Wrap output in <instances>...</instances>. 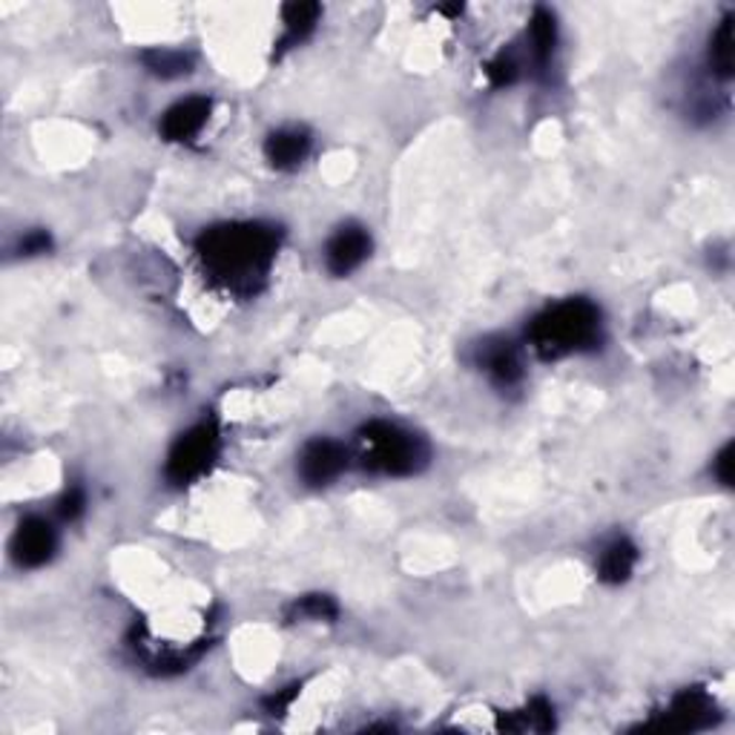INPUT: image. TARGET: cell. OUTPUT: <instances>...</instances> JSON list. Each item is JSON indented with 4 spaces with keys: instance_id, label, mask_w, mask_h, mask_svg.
Listing matches in <instances>:
<instances>
[{
    "instance_id": "obj_1",
    "label": "cell",
    "mask_w": 735,
    "mask_h": 735,
    "mask_svg": "<svg viewBox=\"0 0 735 735\" xmlns=\"http://www.w3.org/2000/svg\"><path fill=\"white\" fill-rule=\"evenodd\" d=\"M279 238L265 224H221L210 228L198 238V259L219 285L228 291H256L268 276Z\"/></svg>"
},
{
    "instance_id": "obj_2",
    "label": "cell",
    "mask_w": 735,
    "mask_h": 735,
    "mask_svg": "<svg viewBox=\"0 0 735 735\" xmlns=\"http://www.w3.org/2000/svg\"><path fill=\"white\" fill-rule=\"evenodd\" d=\"M529 339L543 360L592 348L601 339V311L589 299H566L531 322Z\"/></svg>"
},
{
    "instance_id": "obj_3",
    "label": "cell",
    "mask_w": 735,
    "mask_h": 735,
    "mask_svg": "<svg viewBox=\"0 0 735 735\" xmlns=\"http://www.w3.org/2000/svg\"><path fill=\"white\" fill-rule=\"evenodd\" d=\"M362 460L365 468L391 477H405L425 466L428 449L417 434L405 431L400 425L391 423H368L360 431Z\"/></svg>"
},
{
    "instance_id": "obj_4",
    "label": "cell",
    "mask_w": 735,
    "mask_h": 735,
    "mask_svg": "<svg viewBox=\"0 0 735 735\" xmlns=\"http://www.w3.org/2000/svg\"><path fill=\"white\" fill-rule=\"evenodd\" d=\"M216 454H219V431H216V425H193L172 446L170 460H167V477H170V482L188 486V482L198 480L212 466Z\"/></svg>"
},
{
    "instance_id": "obj_5",
    "label": "cell",
    "mask_w": 735,
    "mask_h": 735,
    "mask_svg": "<svg viewBox=\"0 0 735 735\" xmlns=\"http://www.w3.org/2000/svg\"><path fill=\"white\" fill-rule=\"evenodd\" d=\"M55 552V531L43 517H26L12 538V557L17 566L35 569L43 566Z\"/></svg>"
},
{
    "instance_id": "obj_6",
    "label": "cell",
    "mask_w": 735,
    "mask_h": 735,
    "mask_svg": "<svg viewBox=\"0 0 735 735\" xmlns=\"http://www.w3.org/2000/svg\"><path fill=\"white\" fill-rule=\"evenodd\" d=\"M348 466V451L336 440H313L302 449L299 474L308 486H327Z\"/></svg>"
},
{
    "instance_id": "obj_7",
    "label": "cell",
    "mask_w": 735,
    "mask_h": 735,
    "mask_svg": "<svg viewBox=\"0 0 735 735\" xmlns=\"http://www.w3.org/2000/svg\"><path fill=\"white\" fill-rule=\"evenodd\" d=\"M371 254V236L365 233V228H357V224H348L336 233L331 242H327L325 262L327 270L334 276H348L351 270L360 268L362 262Z\"/></svg>"
},
{
    "instance_id": "obj_8",
    "label": "cell",
    "mask_w": 735,
    "mask_h": 735,
    "mask_svg": "<svg viewBox=\"0 0 735 735\" xmlns=\"http://www.w3.org/2000/svg\"><path fill=\"white\" fill-rule=\"evenodd\" d=\"M210 118V101L202 95L184 99L172 104L162 118V136L167 141H188L193 139Z\"/></svg>"
},
{
    "instance_id": "obj_9",
    "label": "cell",
    "mask_w": 735,
    "mask_h": 735,
    "mask_svg": "<svg viewBox=\"0 0 735 735\" xmlns=\"http://www.w3.org/2000/svg\"><path fill=\"white\" fill-rule=\"evenodd\" d=\"M480 365L486 368V374L494 379L498 385H517L524 379V365H520V357H517L515 345L512 343H486L477 353Z\"/></svg>"
},
{
    "instance_id": "obj_10",
    "label": "cell",
    "mask_w": 735,
    "mask_h": 735,
    "mask_svg": "<svg viewBox=\"0 0 735 735\" xmlns=\"http://www.w3.org/2000/svg\"><path fill=\"white\" fill-rule=\"evenodd\" d=\"M710 712H712V704L707 695L698 693V689H686V693H681L679 698L670 704V710L663 712L661 727L695 730L710 721Z\"/></svg>"
},
{
    "instance_id": "obj_11",
    "label": "cell",
    "mask_w": 735,
    "mask_h": 735,
    "mask_svg": "<svg viewBox=\"0 0 735 735\" xmlns=\"http://www.w3.org/2000/svg\"><path fill=\"white\" fill-rule=\"evenodd\" d=\"M311 139L305 130H279L265 141V156L276 170H294L305 162Z\"/></svg>"
},
{
    "instance_id": "obj_12",
    "label": "cell",
    "mask_w": 735,
    "mask_h": 735,
    "mask_svg": "<svg viewBox=\"0 0 735 735\" xmlns=\"http://www.w3.org/2000/svg\"><path fill=\"white\" fill-rule=\"evenodd\" d=\"M637 564V549L632 546L630 540H615L612 546L604 549L601 555V564H597V575L606 583H623L630 578L632 569Z\"/></svg>"
},
{
    "instance_id": "obj_13",
    "label": "cell",
    "mask_w": 735,
    "mask_h": 735,
    "mask_svg": "<svg viewBox=\"0 0 735 735\" xmlns=\"http://www.w3.org/2000/svg\"><path fill=\"white\" fill-rule=\"evenodd\" d=\"M529 41L531 52L538 57V64H546L557 47V24L552 12H546V9H538V12H534V17H531L529 24Z\"/></svg>"
},
{
    "instance_id": "obj_14",
    "label": "cell",
    "mask_w": 735,
    "mask_h": 735,
    "mask_svg": "<svg viewBox=\"0 0 735 735\" xmlns=\"http://www.w3.org/2000/svg\"><path fill=\"white\" fill-rule=\"evenodd\" d=\"M710 66L719 78L733 75V21H721L710 41Z\"/></svg>"
},
{
    "instance_id": "obj_15",
    "label": "cell",
    "mask_w": 735,
    "mask_h": 735,
    "mask_svg": "<svg viewBox=\"0 0 735 735\" xmlns=\"http://www.w3.org/2000/svg\"><path fill=\"white\" fill-rule=\"evenodd\" d=\"M144 64L150 73L162 75V78H176V75L190 73V57L176 50H150L144 52Z\"/></svg>"
},
{
    "instance_id": "obj_16",
    "label": "cell",
    "mask_w": 735,
    "mask_h": 735,
    "mask_svg": "<svg viewBox=\"0 0 735 735\" xmlns=\"http://www.w3.org/2000/svg\"><path fill=\"white\" fill-rule=\"evenodd\" d=\"M319 15H322V9L317 3H291V7L282 9V17H285L287 35L291 38H305V35L311 33L313 26H317Z\"/></svg>"
},
{
    "instance_id": "obj_17",
    "label": "cell",
    "mask_w": 735,
    "mask_h": 735,
    "mask_svg": "<svg viewBox=\"0 0 735 735\" xmlns=\"http://www.w3.org/2000/svg\"><path fill=\"white\" fill-rule=\"evenodd\" d=\"M296 618H311V621H334L336 604L327 595H308L294 606Z\"/></svg>"
},
{
    "instance_id": "obj_18",
    "label": "cell",
    "mask_w": 735,
    "mask_h": 735,
    "mask_svg": "<svg viewBox=\"0 0 735 735\" xmlns=\"http://www.w3.org/2000/svg\"><path fill=\"white\" fill-rule=\"evenodd\" d=\"M486 73H489V81L494 87H506V83H512L517 78V61L512 55H500L491 61Z\"/></svg>"
},
{
    "instance_id": "obj_19",
    "label": "cell",
    "mask_w": 735,
    "mask_h": 735,
    "mask_svg": "<svg viewBox=\"0 0 735 735\" xmlns=\"http://www.w3.org/2000/svg\"><path fill=\"white\" fill-rule=\"evenodd\" d=\"M83 506H87V500H83V491L81 489H69L61 498V506H57V512H61V517L64 520H75V517L83 515Z\"/></svg>"
},
{
    "instance_id": "obj_20",
    "label": "cell",
    "mask_w": 735,
    "mask_h": 735,
    "mask_svg": "<svg viewBox=\"0 0 735 735\" xmlns=\"http://www.w3.org/2000/svg\"><path fill=\"white\" fill-rule=\"evenodd\" d=\"M50 245H52L50 233H43V230H33V233H26V236L21 238V254H26V256L47 254Z\"/></svg>"
},
{
    "instance_id": "obj_21",
    "label": "cell",
    "mask_w": 735,
    "mask_h": 735,
    "mask_svg": "<svg viewBox=\"0 0 735 735\" xmlns=\"http://www.w3.org/2000/svg\"><path fill=\"white\" fill-rule=\"evenodd\" d=\"M733 446H727V449L721 451L719 460H715V474H719V480L724 482V486H733Z\"/></svg>"
}]
</instances>
